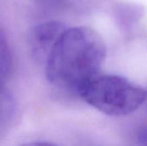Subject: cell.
I'll return each instance as SVG.
<instances>
[{
  "mask_svg": "<svg viewBox=\"0 0 147 146\" xmlns=\"http://www.w3.org/2000/svg\"><path fill=\"white\" fill-rule=\"evenodd\" d=\"M105 58V43L96 31L88 27L65 29L46 62L47 77L55 87L79 94L98 76Z\"/></svg>",
  "mask_w": 147,
  "mask_h": 146,
  "instance_id": "obj_1",
  "label": "cell"
},
{
  "mask_svg": "<svg viewBox=\"0 0 147 146\" xmlns=\"http://www.w3.org/2000/svg\"><path fill=\"white\" fill-rule=\"evenodd\" d=\"M98 111L111 116H123L137 110L146 101L145 89L128 79L114 75L96 76L79 93Z\"/></svg>",
  "mask_w": 147,
  "mask_h": 146,
  "instance_id": "obj_2",
  "label": "cell"
},
{
  "mask_svg": "<svg viewBox=\"0 0 147 146\" xmlns=\"http://www.w3.org/2000/svg\"><path fill=\"white\" fill-rule=\"evenodd\" d=\"M65 27L57 21H49L34 27L28 36V47L31 56L39 63L47 62Z\"/></svg>",
  "mask_w": 147,
  "mask_h": 146,
  "instance_id": "obj_3",
  "label": "cell"
},
{
  "mask_svg": "<svg viewBox=\"0 0 147 146\" xmlns=\"http://www.w3.org/2000/svg\"><path fill=\"white\" fill-rule=\"evenodd\" d=\"M12 66L11 54L7 40L0 31V83L5 84Z\"/></svg>",
  "mask_w": 147,
  "mask_h": 146,
  "instance_id": "obj_4",
  "label": "cell"
},
{
  "mask_svg": "<svg viewBox=\"0 0 147 146\" xmlns=\"http://www.w3.org/2000/svg\"><path fill=\"white\" fill-rule=\"evenodd\" d=\"M13 107L14 101L9 91L5 87V84L0 83V122L9 117Z\"/></svg>",
  "mask_w": 147,
  "mask_h": 146,
  "instance_id": "obj_5",
  "label": "cell"
},
{
  "mask_svg": "<svg viewBox=\"0 0 147 146\" xmlns=\"http://www.w3.org/2000/svg\"><path fill=\"white\" fill-rule=\"evenodd\" d=\"M22 146H57L50 143H47V142H31V143H27L24 144Z\"/></svg>",
  "mask_w": 147,
  "mask_h": 146,
  "instance_id": "obj_6",
  "label": "cell"
},
{
  "mask_svg": "<svg viewBox=\"0 0 147 146\" xmlns=\"http://www.w3.org/2000/svg\"><path fill=\"white\" fill-rule=\"evenodd\" d=\"M45 1H51V2H53V1H56V0H45Z\"/></svg>",
  "mask_w": 147,
  "mask_h": 146,
  "instance_id": "obj_7",
  "label": "cell"
}]
</instances>
